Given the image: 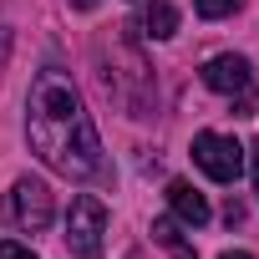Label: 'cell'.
<instances>
[{
  "label": "cell",
  "mask_w": 259,
  "mask_h": 259,
  "mask_svg": "<svg viewBox=\"0 0 259 259\" xmlns=\"http://www.w3.org/2000/svg\"><path fill=\"white\" fill-rule=\"evenodd\" d=\"M71 11H97V0H66Z\"/></svg>",
  "instance_id": "4fadbf2b"
},
{
  "label": "cell",
  "mask_w": 259,
  "mask_h": 259,
  "mask_svg": "<svg viewBox=\"0 0 259 259\" xmlns=\"http://www.w3.org/2000/svg\"><path fill=\"white\" fill-rule=\"evenodd\" d=\"M6 61H11V31L0 26V71H6Z\"/></svg>",
  "instance_id": "8fae6325"
},
{
  "label": "cell",
  "mask_w": 259,
  "mask_h": 259,
  "mask_svg": "<svg viewBox=\"0 0 259 259\" xmlns=\"http://www.w3.org/2000/svg\"><path fill=\"white\" fill-rule=\"evenodd\" d=\"M244 6V0H193V11L203 16V21H224V16H234Z\"/></svg>",
  "instance_id": "9c48e42d"
},
{
  "label": "cell",
  "mask_w": 259,
  "mask_h": 259,
  "mask_svg": "<svg viewBox=\"0 0 259 259\" xmlns=\"http://www.w3.org/2000/svg\"><path fill=\"white\" fill-rule=\"evenodd\" d=\"M193 163L213 178V183H234L244 173V148L224 133H198L193 138Z\"/></svg>",
  "instance_id": "3957f363"
},
{
  "label": "cell",
  "mask_w": 259,
  "mask_h": 259,
  "mask_svg": "<svg viewBox=\"0 0 259 259\" xmlns=\"http://www.w3.org/2000/svg\"><path fill=\"white\" fill-rule=\"evenodd\" d=\"M26 143L61 178L87 183V178L102 173V138L92 127V112L81 107V92L71 87V76L56 71V66H46L31 81V97H26Z\"/></svg>",
  "instance_id": "6da1fadb"
},
{
  "label": "cell",
  "mask_w": 259,
  "mask_h": 259,
  "mask_svg": "<svg viewBox=\"0 0 259 259\" xmlns=\"http://www.w3.org/2000/svg\"><path fill=\"white\" fill-rule=\"evenodd\" d=\"M143 31H148L153 41H168V36L178 31V11L168 6V0H153V6L143 11Z\"/></svg>",
  "instance_id": "ba28073f"
},
{
  "label": "cell",
  "mask_w": 259,
  "mask_h": 259,
  "mask_svg": "<svg viewBox=\"0 0 259 259\" xmlns=\"http://www.w3.org/2000/svg\"><path fill=\"white\" fill-rule=\"evenodd\" d=\"M102 234H107V208H102V198H92V193H76L71 198V213H66V249L76 254V259H102Z\"/></svg>",
  "instance_id": "7a4b0ae2"
},
{
  "label": "cell",
  "mask_w": 259,
  "mask_h": 259,
  "mask_svg": "<svg viewBox=\"0 0 259 259\" xmlns=\"http://www.w3.org/2000/svg\"><path fill=\"white\" fill-rule=\"evenodd\" d=\"M249 173H254V193H259V143L249 148Z\"/></svg>",
  "instance_id": "7c38bea8"
},
{
  "label": "cell",
  "mask_w": 259,
  "mask_h": 259,
  "mask_svg": "<svg viewBox=\"0 0 259 259\" xmlns=\"http://www.w3.org/2000/svg\"><path fill=\"white\" fill-rule=\"evenodd\" d=\"M153 244H163L173 259H198V249L183 239V224L178 219H153Z\"/></svg>",
  "instance_id": "52a82bcc"
},
{
  "label": "cell",
  "mask_w": 259,
  "mask_h": 259,
  "mask_svg": "<svg viewBox=\"0 0 259 259\" xmlns=\"http://www.w3.org/2000/svg\"><path fill=\"white\" fill-rule=\"evenodd\" d=\"M0 259H36L31 244H16V239H0Z\"/></svg>",
  "instance_id": "30bf717a"
},
{
  "label": "cell",
  "mask_w": 259,
  "mask_h": 259,
  "mask_svg": "<svg viewBox=\"0 0 259 259\" xmlns=\"http://www.w3.org/2000/svg\"><path fill=\"white\" fill-rule=\"evenodd\" d=\"M203 87L219 92V97H254V66H249V56H234V51L208 56L203 61Z\"/></svg>",
  "instance_id": "277c9868"
},
{
  "label": "cell",
  "mask_w": 259,
  "mask_h": 259,
  "mask_svg": "<svg viewBox=\"0 0 259 259\" xmlns=\"http://www.w3.org/2000/svg\"><path fill=\"white\" fill-rule=\"evenodd\" d=\"M11 208H16V224L26 234H46L51 229V213H56V198L41 178H21L16 193H11Z\"/></svg>",
  "instance_id": "5b68a950"
},
{
  "label": "cell",
  "mask_w": 259,
  "mask_h": 259,
  "mask_svg": "<svg viewBox=\"0 0 259 259\" xmlns=\"http://www.w3.org/2000/svg\"><path fill=\"white\" fill-rule=\"evenodd\" d=\"M168 208H173V219H178V224H188V229H203V224L213 219L208 198H203L193 183H183V178H173V183H168Z\"/></svg>",
  "instance_id": "8992f818"
},
{
  "label": "cell",
  "mask_w": 259,
  "mask_h": 259,
  "mask_svg": "<svg viewBox=\"0 0 259 259\" xmlns=\"http://www.w3.org/2000/svg\"><path fill=\"white\" fill-rule=\"evenodd\" d=\"M219 259H254V254H244V249H229V254H219Z\"/></svg>",
  "instance_id": "5bb4252c"
}]
</instances>
